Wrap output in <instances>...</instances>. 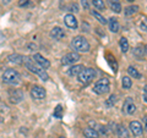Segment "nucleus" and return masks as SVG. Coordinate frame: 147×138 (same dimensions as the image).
<instances>
[{
	"label": "nucleus",
	"mask_w": 147,
	"mask_h": 138,
	"mask_svg": "<svg viewBox=\"0 0 147 138\" xmlns=\"http://www.w3.org/2000/svg\"><path fill=\"white\" fill-rule=\"evenodd\" d=\"M24 62H25L26 67L28 68L31 72H33V73H36L37 76H39L43 81H48V80H49V76H48V73L45 72L44 68H42L40 66H38L33 60H31L30 58H24Z\"/></svg>",
	"instance_id": "obj_1"
},
{
	"label": "nucleus",
	"mask_w": 147,
	"mask_h": 138,
	"mask_svg": "<svg viewBox=\"0 0 147 138\" xmlns=\"http://www.w3.org/2000/svg\"><path fill=\"white\" fill-rule=\"evenodd\" d=\"M72 48L76 50V53H87L90 52V43L85 37L77 36L72 39Z\"/></svg>",
	"instance_id": "obj_2"
},
{
	"label": "nucleus",
	"mask_w": 147,
	"mask_h": 138,
	"mask_svg": "<svg viewBox=\"0 0 147 138\" xmlns=\"http://www.w3.org/2000/svg\"><path fill=\"white\" fill-rule=\"evenodd\" d=\"M3 81L7 84H12L16 86L21 82V77L20 73H18L16 70H12V68H7V70L3 73Z\"/></svg>",
	"instance_id": "obj_3"
},
{
	"label": "nucleus",
	"mask_w": 147,
	"mask_h": 138,
	"mask_svg": "<svg viewBox=\"0 0 147 138\" xmlns=\"http://www.w3.org/2000/svg\"><path fill=\"white\" fill-rule=\"evenodd\" d=\"M94 77H96V70L88 67V68H84V70L77 75V80H79V82L82 84H88L94 80Z\"/></svg>",
	"instance_id": "obj_4"
},
{
	"label": "nucleus",
	"mask_w": 147,
	"mask_h": 138,
	"mask_svg": "<svg viewBox=\"0 0 147 138\" xmlns=\"http://www.w3.org/2000/svg\"><path fill=\"white\" fill-rule=\"evenodd\" d=\"M93 92L96 94H105L109 92V80L108 78H100L99 81L96 82V84L93 87Z\"/></svg>",
	"instance_id": "obj_5"
},
{
	"label": "nucleus",
	"mask_w": 147,
	"mask_h": 138,
	"mask_svg": "<svg viewBox=\"0 0 147 138\" xmlns=\"http://www.w3.org/2000/svg\"><path fill=\"white\" fill-rule=\"evenodd\" d=\"M80 60V54L76 53V52H72V53H69L66 54L65 56H63L61 59V64L63 65H72Z\"/></svg>",
	"instance_id": "obj_6"
},
{
	"label": "nucleus",
	"mask_w": 147,
	"mask_h": 138,
	"mask_svg": "<svg viewBox=\"0 0 147 138\" xmlns=\"http://www.w3.org/2000/svg\"><path fill=\"white\" fill-rule=\"evenodd\" d=\"M45 89L43 87L40 86H33L31 88V96L33 99H37V100H42L45 98Z\"/></svg>",
	"instance_id": "obj_7"
},
{
	"label": "nucleus",
	"mask_w": 147,
	"mask_h": 138,
	"mask_svg": "<svg viewBox=\"0 0 147 138\" xmlns=\"http://www.w3.org/2000/svg\"><path fill=\"white\" fill-rule=\"evenodd\" d=\"M123 111L127 114V115H132L135 111H136V105L134 104L131 98H126L125 102H124V105H123Z\"/></svg>",
	"instance_id": "obj_8"
},
{
	"label": "nucleus",
	"mask_w": 147,
	"mask_h": 138,
	"mask_svg": "<svg viewBox=\"0 0 147 138\" xmlns=\"http://www.w3.org/2000/svg\"><path fill=\"white\" fill-rule=\"evenodd\" d=\"M32 59H33V61L37 64L38 66H40L42 68H48L49 66H50V62H49V60H47L45 58H43L40 54H38V53H36L33 56H32Z\"/></svg>",
	"instance_id": "obj_9"
},
{
	"label": "nucleus",
	"mask_w": 147,
	"mask_h": 138,
	"mask_svg": "<svg viewBox=\"0 0 147 138\" xmlns=\"http://www.w3.org/2000/svg\"><path fill=\"white\" fill-rule=\"evenodd\" d=\"M9 99H10L11 103L17 104L24 99V94H22V92L18 90V89H11L9 92Z\"/></svg>",
	"instance_id": "obj_10"
},
{
	"label": "nucleus",
	"mask_w": 147,
	"mask_h": 138,
	"mask_svg": "<svg viewBox=\"0 0 147 138\" xmlns=\"http://www.w3.org/2000/svg\"><path fill=\"white\" fill-rule=\"evenodd\" d=\"M129 127H130V131L132 132V135L139 137L142 135V132H144V128H142V125L139 122V121H131L130 125H129Z\"/></svg>",
	"instance_id": "obj_11"
},
{
	"label": "nucleus",
	"mask_w": 147,
	"mask_h": 138,
	"mask_svg": "<svg viewBox=\"0 0 147 138\" xmlns=\"http://www.w3.org/2000/svg\"><path fill=\"white\" fill-rule=\"evenodd\" d=\"M64 22H65V25L69 27V28H71V29H76L77 26H79L76 17L74 16L72 13H67V15L64 17Z\"/></svg>",
	"instance_id": "obj_12"
},
{
	"label": "nucleus",
	"mask_w": 147,
	"mask_h": 138,
	"mask_svg": "<svg viewBox=\"0 0 147 138\" xmlns=\"http://www.w3.org/2000/svg\"><path fill=\"white\" fill-rule=\"evenodd\" d=\"M50 37L54 38L55 40H61L63 38H65V32L60 27H54V28L50 31Z\"/></svg>",
	"instance_id": "obj_13"
},
{
	"label": "nucleus",
	"mask_w": 147,
	"mask_h": 138,
	"mask_svg": "<svg viewBox=\"0 0 147 138\" xmlns=\"http://www.w3.org/2000/svg\"><path fill=\"white\" fill-rule=\"evenodd\" d=\"M108 4H109V7L115 13L121 12V4L119 0H108Z\"/></svg>",
	"instance_id": "obj_14"
},
{
	"label": "nucleus",
	"mask_w": 147,
	"mask_h": 138,
	"mask_svg": "<svg viewBox=\"0 0 147 138\" xmlns=\"http://www.w3.org/2000/svg\"><path fill=\"white\" fill-rule=\"evenodd\" d=\"M84 136L86 138H98L99 137V133L96 131V128H92V127H87L84 130Z\"/></svg>",
	"instance_id": "obj_15"
},
{
	"label": "nucleus",
	"mask_w": 147,
	"mask_h": 138,
	"mask_svg": "<svg viewBox=\"0 0 147 138\" xmlns=\"http://www.w3.org/2000/svg\"><path fill=\"white\" fill-rule=\"evenodd\" d=\"M105 59H107V61L109 64L110 68H112L114 72H117L118 71V62L115 60V58H114L112 54H107V55H105Z\"/></svg>",
	"instance_id": "obj_16"
},
{
	"label": "nucleus",
	"mask_w": 147,
	"mask_h": 138,
	"mask_svg": "<svg viewBox=\"0 0 147 138\" xmlns=\"http://www.w3.org/2000/svg\"><path fill=\"white\" fill-rule=\"evenodd\" d=\"M7 60L12 62V64H22L24 62V56L20 54H11V55H9V58H7Z\"/></svg>",
	"instance_id": "obj_17"
},
{
	"label": "nucleus",
	"mask_w": 147,
	"mask_h": 138,
	"mask_svg": "<svg viewBox=\"0 0 147 138\" xmlns=\"http://www.w3.org/2000/svg\"><path fill=\"white\" fill-rule=\"evenodd\" d=\"M108 23H109V28H110V31H112L113 33H118V32H119V22H118L117 18H114V17L109 18Z\"/></svg>",
	"instance_id": "obj_18"
},
{
	"label": "nucleus",
	"mask_w": 147,
	"mask_h": 138,
	"mask_svg": "<svg viewBox=\"0 0 147 138\" xmlns=\"http://www.w3.org/2000/svg\"><path fill=\"white\" fill-rule=\"evenodd\" d=\"M84 68H85L84 65H75V66H72V67L69 68L67 73H69V76H77L82 70H84Z\"/></svg>",
	"instance_id": "obj_19"
},
{
	"label": "nucleus",
	"mask_w": 147,
	"mask_h": 138,
	"mask_svg": "<svg viewBox=\"0 0 147 138\" xmlns=\"http://www.w3.org/2000/svg\"><path fill=\"white\" fill-rule=\"evenodd\" d=\"M117 135L119 138H129V132L123 125H119L117 128Z\"/></svg>",
	"instance_id": "obj_20"
},
{
	"label": "nucleus",
	"mask_w": 147,
	"mask_h": 138,
	"mask_svg": "<svg viewBox=\"0 0 147 138\" xmlns=\"http://www.w3.org/2000/svg\"><path fill=\"white\" fill-rule=\"evenodd\" d=\"M119 45H120V49L123 53H127L129 50V42L126 38H124V37H121L120 40H119Z\"/></svg>",
	"instance_id": "obj_21"
},
{
	"label": "nucleus",
	"mask_w": 147,
	"mask_h": 138,
	"mask_svg": "<svg viewBox=\"0 0 147 138\" xmlns=\"http://www.w3.org/2000/svg\"><path fill=\"white\" fill-rule=\"evenodd\" d=\"M137 11H139V6L137 5H130V6H127L125 9L124 13H125L126 16H131V15H134V13H136Z\"/></svg>",
	"instance_id": "obj_22"
},
{
	"label": "nucleus",
	"mask_w": 147,
	"mask_h": 138,
	"mask_svg": "<svg viewBox=\"0 0 147 138\" xmlns=\"http://www.w3.org/2000/svg\"><path fill=\"white\" fill-rule=\"evenodd\" d=\"M145 47H142V45H139V47H136L135 50H134V54H135V56L137 59H142L144 58V55H145Z\"/></svg>",
	"instance_id": "obj_23"
},
{
	"label": "nucleus",
	"mask_w": 147,
	"mask_h": 138,
	"mask_svg": "<svg viewBox=\"0 0 147 138\" xmlns=\"http://www.w3.org/2000/svg\"><path fill=\"white\" fill-rule=\"evenodd\" d=\"M121 84H123V88L124 89H130L131 88V86H132V81H131V78L130 77H123V81H121Z\"/></svg>",
	"instance_id": "obj_24"
},
{
	"label": "nucleus",
	"mask_w": 147,
	"mask_h": 138,
	"mask_svg": "<svg viewBox=\"0 0 147 138\" xmlns=\"http://www.w3.org/2000/svg\"><path fill=\"white\" fill-rule=\"evenodd\" d=\"M127 72H129V75H130L132 78H140L141 77V73L137 71L135 67H132V66H129L127 67Z\"/></svg>",
	"instance_id": "obj_25"
},
{
	"label": "nucleus",
	"mask_w": 147,
	"mask_h": 138,
	"mask_svg": "<svg viewBox=\"0 0 147 138\" xmlns=\"http://www.w3.org/2000/svg\"><path fill=\"white\" fill-rule=\"evenodd\" d=\"M92 4H93V6H96L100 11H104L105 9V4L103 0H92Z\"/></svg>",
	"instance_id": "obj_26"
},
{
	"label": "nucleus",
	"mask_w": 147,
	"mask_h": 138,
	"mask_svg": "<svg viewBox=\"0 0 147 138\" xmlns=\"http://www.w3.org/2000/svg\"><path fill=\"white\" fill-rule=\"evenodd\" d=\"M63 107H61V105L60 104H59V105H57V108H55L54 109V117L55 119H61L63 117Z\"/></svg>",
	"instance_id": "obj_27"
},
{
	"label": "nucleus",
	"mask_w": 147,
	"mask_h": 138,
	"mask_svg": "<svg viewBox=\"0 0 147 138\" xmlns=\"http://www.w3.org/2000/svg\"><path fill=\"white\" fill-rule=\"evenodd\" d=\"M92 15H93L96 18H97V21H98V22H100V23H102V25L108 23V21L105 20V18H104L102 15H100L99 12H97V11H92Z\"/></svg>",
	"instance_id": "obj_28"
},
{
	"label": "nucleus",
	"mask_w": 147,
	"mask_h": 138,
	"mask_svg": "<svg viewBox=\"0 0 147 138\" xmlns=\"http://www.w3.org/2000/svg\"><path fill=\"white\" fill-rule=\"evenodd\" d=\"M115 102H117V96L115 95H110L109 98L105 100V107L107 108H112L114 104H115Z\"/></svg>",
	"instance_id": "obj_29"
},
{
	"label": "nucleus",
	"mask_w": 147,
	"mask_h": 138,
	"mask_svg": "<svg viewBox=\"0 0 147 138\" xmlns=\"http://www.w3.org/2000/svg\"><path fill=\"white\" fill-rule=\"evenodd\" d=\"M32 5H33V4H32L31 0H20V1H18V6L20 7H28Z\"/></svg>",
	"instance_id": "obj_30"
},
{
	"label": "nucleus",
	"mask_w": 147,
	"mask_h": 138,
	"mask_svg": "<svg viewBox=\"0 0 147 138\" xmlns=\"http://www.w3.org/2000/svg\"><path fill=\"white\" fill-rule=\"evenodd\" d=\"M140 27L142 31H146L147 32V17H142L141 18V23H140Z\"/></svg>",
	"instance_id": "obj_31"
},
{
	"label": "nucleus",
	"mask_w": 147,
	"mask_h": 138,
	"mask_svg": "<svg viewBox=\"0 0 147 138\" xmlns=\"http://www.w3.org/2000/svg\"><path fill=\"white\" fill-rule=\"evenodd\" d=\"M70 11H74V12H79V6H77V4H71L70 5Z\"/></svg>",
	"instance_id": "obj_32"
},
{
	"label": "nucleus",
	"mask_w": 147,
	"mask_h": 138,
	"mask_svg": "<svg viewBox=\"0 0 147 138\" xmlns=\"http://www.w3.org/2000/svg\"><path fill=\"white\" fill-rule=\"evenodd\" d=\"M4 40H5V36H4V33L0 31V44L4 43Z\"/></svg>",
	"instance_id": "obj_33"
},
{
	"label": "nucleus",
	"mask_w": 147,
	"mask_h": 138,
	"mask_svg": "<svg viewBox=\"0 0 147 138\" xmlns=\"http://www.w3.org/2000/svg\"><path fill=\"white\" fill-rule=\"evenodd\" d=\"M81 4H82V6H84L85 9H88V4H87V0H81Z\"/></svg>",
	"instance_id": "obj_34"
},
{
	"label": "nucleus",
	"mask_w": 147,
	"mask_h": 138,
	"mask_svg": "<svg viewBox=\"0 0 147 138\" xmlns=\"http://www.w3.org/2000/svg\"><path fill=\"white\" fill-rule=\"evenodd\" d=\"M145 94H144V99H145V102L147 103V86H145Z\"/></svg>",
	"instance_id": "obj_35"
},
{
	"label": "nucleus",
	"mask_w": 147,
	"mask_h": 138,
	"mask_svg": "<svg viewBox=\"0 0 147 138\" xmlns=\"http://www.w3.org/2000/svg\"><path fill=\"white\" fill-rule=\"evenodd\" d=\"M145 128H146V131H147V117L145 119Z\"/></svg>",
	"instance_id": "obj_36"
},
{
	"label": "nucleus",
	"mask_w": 147,
	"mask_h": 138,
	"mask_svg": "<svg viewBox=\"0 0 147 138\" xmlns=\"http://www.w3.org/2000/svg\"><path fill=\"white\" fill-rule=\"evenodd\" d=\"M145 52L147 53V45H146V47H145Z\"/></svg>",
	"instance_id": "obj_37"
},
{
	"label": "nucleus",
	"mask_w": 147,
	"mask_h": 138,
	"mask_svg": "<svg viewBox=\"0 0 147 138\" xmlns=\"http://www.w3.org/2000/svg\"><path fill=\"white\" fill-rule=\"evenodd\" d=\"M127 1H134V0H127Z\"/></svg>",
	"instance_id": "obj_38"
},
{
	"label": "nucleus",
	"mask_w": 147,
	"mask_h": 138,
	"mask_svg": "<svg viewBox=\"0 0 147 138\" xmlns=\"http://www.w3.org/2000/svg\"><path fill=\"white\" fill-rule=\"evenodd\" d=\"M60 138H64V137H60Z\"/></svg>",
	"instance_id": "obj_39"
}]
</instances>
